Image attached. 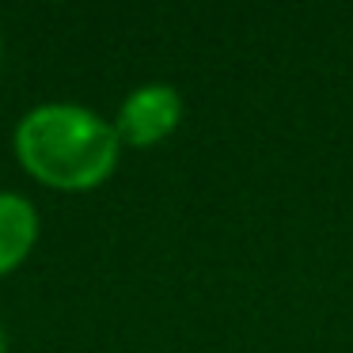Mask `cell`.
<instances>
[{
	"mask_svg": "<svg viewBox=\"0 0 353 353\" xmlns=\"http://www.w3.org/2000/svg\"><path fill=\"white\" fill-rule=\"evenodd\" d=\"M16 156L27 175L54 190H95L118 168L114 122L77 103H42L16 125Z\"/></svg>",
	"mask_w": 353,
	"mask_h": 353,
	"instance_id": "obj_1",
	"label": "cell"
},
{
	"mask_svg": "<svg viewBox=\"0 0 353 353\" xmlns=\"http://www.w3.org/2000/svg\"><path fill=\"white\" fill-rule=\"evenodd\" d=\"M179 122H183V95L171 84H141L118 107L114 130L122 145L148 148L156 141L171 137L179 130Z\"/></svg>",
	"mask_w": 353,
	"mask_h": 353,
	"instance_id": "obj_2",
	"label": "cell"
},
{
	"mask_svg": "<svg viewBox=\"0 0 353 353\" xmlns=\"http://www.w3.org/2000/svg\"><path fill=\"white\" fill-rule=\"evenodd\" d=\"M39 239V213L23 194L0 190V274H12Z\"/></svg>",
	"mask_w": 353,
	"mask_h": 353,
	"instance_id": "obj_3",
	"label": "cell"
},
{
	"mask_svg": "<svg viewBox=\"0 0 353 353\" xmlns=\"http://www.w3.org/2000/svg\"><path fill=\"white\" fill-rule=\"evenodd\" d=\"M0 353H8V345H4V330H0Z\"/></svg>",
	"mask_w": 353,
	"mask_h": 353,
	"instance_id": "obj_4",
	"label": "cell"
}]
</instances>
